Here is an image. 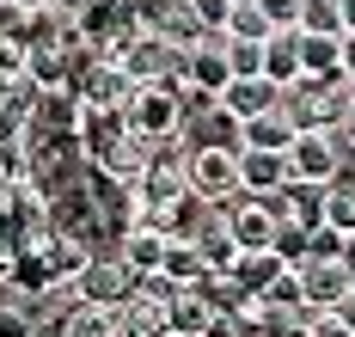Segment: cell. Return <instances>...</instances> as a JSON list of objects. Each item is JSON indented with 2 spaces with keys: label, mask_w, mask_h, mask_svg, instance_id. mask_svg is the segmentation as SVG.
Returning a JSON list of instances; mask_svg holds the SVG:
<instances>
[{
  "label": "cell",
  "mask_w": 355,
  "mask_h": 337,
  "mask_svg": "<svg viewBox=\"0 0 355 337\" xmlns=\"http://www.w3.org/2000/svg\"><path fill=\"white\" fill-rule=\"evenodd\" d=\"M282 116L294 123V135H343L349 123V80H294L282 86Z\"/></svg>",
  "instance_id": "cell-1"
},
{
  "label": "cell",
  "mask_w": 355,
  "mask_h": 337,
  "mask_svg": "<svg viewBox=\"0 0 355 337\" xmlns=\"http://www.w3.org/2000/svg\"><path fill=\"white\" fill-rule=\"evenodd\" d=\"M123 129L141 135L147 148L184 141V129H190V98L172 92V86H135V98L123 105Z\"/></svg>",
  "instance_id": "cell-2"
},
{
  "label": "cell",
  "mask_w": 355,
  "mask_h": 337,
  "mask_svg": "<svg viewBox=\"0 0 355 337\" xmlns=\"http://www.w3.org/2000/svg\"><path fill=\"white\" fill-rule=\"evenodd\" d=\"M220 227H227V239H233V252H276V233H282V215L270 209V196H227L220 209Z\"/></svg>",
  "instance_id": "cell-3"
},
{
  "label": "cell",
  "mask_w": 355,
  "mask_h": 337,
  "mask_svg": "<svg viewBox=\"0 0 355 337\" xmlns=\"http://www.w3.org/2000/svg\"><path fill=\"white\" fill-rule=\"evenodd\" d=\"M184 159H190V141H166V148H153L147 172L135 178V209H172V202L190 196Z\"/></svg>",
  "instance_id": "cell-4"
},
{
  "label": "cell",
  "mask_w": 355,
  "mask_h": 337,
  "mask_svg": "<svg viewBox=\"0 0 355 337\" xmlns=\"http://www.w3.org/2000/svg\"><path fill=\"white\" fill-rule=\"evenodd\" d=\"M135 270L116 258V252H86V263H80V276H73V300L80 306H123V300L135 295Z\"/></svg>",
  "instance_id": "cell-5"
},
{
  "label": "cell",
  "mask_w": 355,
  "mask_h": 337,
  "mask_svg": "<svg viewBox=\"0 0 355 337\" xmlns=\"http://www.w3.org/2000/svg\"><path fill=\"white\" fill-rule=\"evenodd\" d=\"M282 159H288V184L331 190L337 172H343V159H349V148H343V135H294Z\"/></svg>",
  "instance_id": "cell-6"
},
{
  "label": "cell",
  "mask_w": 355,
  "mask_h": 337,
  "mask_svg": "<svg viewBox=\"0 0 355 337\" xmlns=\"http://www.w3.org/2000/svg\"><path fill=\"white\" fill-rule=\"evenodd\" d=\"M184 178H190V196H196V202L220 209L227 196H239V153L233 148H190Z\"/></svg>",
  "instance_id": "cell-7"
},
{
  "label": "cell",
  "mask_w": 355,
  "mask_h": 337,
  "mask_svg": "<svg viewBox=\"0 0 355 337\" xmlns=\"http://www.w3.org/2000/svg\"><path fill=\"white\" fill-rule=\"evenodd\" d=\"M294 276H300V300H306V313H337L355 288V270L343 258H306L294 263Z\"/></svg>",
  "instance_id": "cell-8"
},
{
  "label": "cell",
  "mask_w": 355,
  "mask_h": 337,
  "mask_svg": "<svg viewBox=\"0 0 355 337\" xmlns=\"http://www.w3.org/2000/svg\"><path fill=\"white\" fill-rule=\"evenodd\" d=\"M129 98H135V80L123 74L116 62H92L86 74L73 80V105L80 111H123Z\"/></svg>",
  "instance_id": "cell-9"
},
{
  "label": "cell",
  "mask_w": 355,
  "mask_h": 337,
  "mask_svg": "<svg viewBox=\"0 0 355 337\" xmlns=\"http://www.w3.org/2000/svg\"><path fill=\"white\" fill-rule=\"evenodd\" d=\"M172 300L147 295L141 282H135V295L116 306V337H172V313H166Z\"/></svg>",
  "instance_id": "cell-10"
},
{
  "label": "cell",
  "mask_w": 355,
  "mask_h": 337,
  "mask_svg": "<svg viewBox=\"0 0 355 337\" xmlns=\"http://www.w3.org/2000/svg\"><path fill=\"white\" fill-rule=\"evenodd\" d=\"M214 105L233 116V123H251V116H263V111H276V105H282V86H270L263 74H257V80H227Z\"/></svg>",
  "instance_id": "cell-11"
},
{
  "label": "cell",
  "mask_w": 355,
  "mask_h": 337,
  "mask_svg": "<svg viewBox=\"0 0 355 337\" xmlns=\"http://www.w3.org/2000/svg\"><path fill=\"white\" fill-rule=\"evenodd\" d=\"M110 252L129 263L135 276H159V263H166V252H172V239L135 221V227H123V233H116V245H110Z\"/></svg>",
  "instance_id": "cell-12"
},
{
  "label": "cell",
  "mask_w": 355,
  "mask_h": 337,
  "mask_svg": "<svg viewBox=\"0 0 355 337\" xmlns=\"http://www.w3.org/2000/svg\"><path fill=\"white\" fill-rule=\"evenodd\" d=\"M282 184H288V159H282V153L239 148V190H245V196H276Z\"/></svg>",
  "instance_id": "cell-13"
},
{
  "label": "cell",
  "mask_w": 355,
  "mask_h": 337,
  "mask_svg": "<svg viewBox=\"0 0 355 337\" xmlns=\"http://www.w3.org/2000/svg\"><path fill=\"white\" fill-rule=\"evenodd\" d=\"M159 276L172 282L178 295H190V288H202V282H209L214 270H209V258H202L190 239H172V252H166V263H159Z\"/></svg>",
  "instance_id": "cell-14"
},
{
  "label": "cell",
  "mask_w": 355,
  "mask_h": 337,
  "mask_svg": "<svg viewBox=\"0 0 355 337\" xmlns=\"http://www.w3.org/2000/svg\"><path fill=\"white\" fill-rule=\"evenodd\" d=\"M288 141H294V123L282 116V105L239 123V148H251V153H288Z\"/></svg>",
  "instance_id": "cell-15"
},
{
  "label": "cell",
  "mask_w": 355,
  "mask_h": 337,
  "mask_svg": "<svg viewBox=\"0 0 355 337\" xmlns=\"http://www.w3.org/2000/svg\"><path fill=\"white\" fill-rule=\"evenodd\" d=\"M263 80L270 86H294L300 80V31H270L263 37Z\"/></svg>",
  "instance_id": "cell-16"
},
{
  "label": "cell",
  "mask_w": 355,
  "mask_h": 337,
  "mask_svg": "<svg viewBox=\"0 0 355 337\" xmlns=\"http://www.w3.org/2000/svg\"><path fill=\"white\" fill-rule=\"evenodd\" d=\"M55 331L62 337H116V306H80V300H68Z\"/></svg>",
  "instance_id": "cell-17"
},
{
  "label": "cell",
  "mask_w": 355,
  "mask_h": 337,
  "mask_svg": "<svg viewBox=\"0 0 355 337\" xmlns=\"http://www.w3.org/2000/svg\"><path fill=\"white\" fill-rule=\"evenodd\" d=\"M343 37H300V74L306 80H343Z\"/></svg>",
  "instance_id": "cell-18"
},
{
  "label": "cell",
  "mask_w": 355,
  "mask_h": 337,
  "mask_svg": "<svg viewBox=\"0 0 355 337\" xmlns=\"http://www.w3.org/2000/svg\"><path fill=\"white\" fill-rule=\"evenodd\" d=\"M319 227H324V233H337V239H355V184H331V190H324Z\"/></svg>",
  "instance_id": "cell-19"
},
{
  "label": "cell",
  "mask_w": 355,
  "mask_h": 337,
  "mask_svg": "<svg viewBox=\"0 0 355 337\" xmlns=\"http://www.w3.org/2000/svg\"><path fill=\"white\" fill-rule=\"evenodd\" d=\"M300 37H343V0H300Z\"/></svg>",
  "instance_id": "cell-20"
},
{
  "label": "cell",
  "mask_w": 355,
  "mask_h": 337,
  "mask_svg": "<svg viewBox=\"0 0 355 337\" xmlns=\"http://www.w3.org/2000/svg\"><path fill=\"white\" fill-rule=\"evenodd\" d=\"M276 270H288V263L276 258V252H239V258H233V270H227V276H233V282H239V288H245V295H257V288H263V282H270V276H276Z\"/></svg>",
  "instance_id": "cell-21"
},
{
  "label": "cell",
  "mask_w": 355,
  "mask_h": 337,
  "mask_svg": "<svg viewBox=\"0 0 355 337\" xmlns=\"http://www.w3.org/2000/svg\"><path fill=\"white\" fill-rule=\"evenodd\" d=\"M31 111H37V92H31V86H25L19 98H6V105H0V148L31 135Z\"/></svg>",
  "instance_id": "cell-22"
},
{
  "label": "cell",
  "mask_w": 355,
  "mask_h": 337,
  "mask_svg": "<svg viewBox=\"0 0 355 337\" xmlns=\"http://www.w3.org/2000/svg\"><path fill=\"white\" fill-rule=\"evenodd\" d=\"M166 313H172V331H184V337H202V331H209V319H214L209 300L196 295V288H190V295H178Z\"/></svg>",
  "instance_id": "cell-23"
},
{
  "label": "cell",
  "mask_w": 355,
  "mask_h": 337,
  "mask_svg": "<svg viewBox=\"0 0 355 337\" xmlns=\"http://www.w3.org/2000/svg\"><path fill=\"white\" fill-rule=\"evenodd\" d=\"M220 37H227V43H263V37H270V19H263L257 6H233L227 25H220Z\"/></svg>",
  "instance_id": "cell-24"
},
{
  "label": "cell",
  "mask_w": 355,
  "mask_h": 337,
  "mask_svg": "<svg viewBox=\"0 0 355 337\" xmlns=\"http://www.w3.org/2000/svg\"><path fill=\"white\" fill-rule=\"evenodd\" d=\"M251 306H257V313H263V306H306V300H300V276H294V270H276V276L251 295Z\"/></svg>",
  "instance_id": "cell-25"
},
{
  "label": "cell",
  "mask_w": 355,
  "mask_h": 337,
  "mask_svg": "<svg viewBox=\"0 0 355 337\" xmlns=\"http://www.w3.org/2000/svg\"><path fill=\"white\" fill-rule=\"evenodd\" d=\"M227 74L233 80H257L263 74V43H227Z\"/></svg>",
  "instance_id": "cell-26"
},
{
  "label": "cell",
  "mask_w": 355,
  "mask_h": 337,
  "mask_svg": "<svg viewBox=\"0 0 355 337\" xmlns=\"http://www.w3.org/2000/svg\"><path fill=\"white\" fill-rule=\"evenodd\" d=\"M263 19H270V31H300V0H251Z\"/></svg>",
  "instance_id": "cell-27"
},
{
  "label": "cell",
  "mask_w": 355,
  "mask_h": 337,
  "mask_svg": "<svg viewBox=\"0 0 355 337\" xmlns=\"http://www.w3.org/2000/svg\"><path fill=\"white\" fill-rule=\"evenodd\" d=\"M190 12L202 19V31H220V25H227V12H233V0H190Z\"/></svg>",
  "instance_id": "cell-28"
},
{
  "label": "cell",
  "mask_w": 355,
  "mask_h": 337,
  "mask_svg": "<svg viewBox=\"0 0 355 337\" xmlns=\"http://www.w3.org/2000/svg\"><path fill=\"white\" fill-rule=\"evenodd\" d=\"M306 337H355V331L337 319V313H313V319H306Z\"/></svg>",
  "instance_id": "cell-29"
},
{
  "label": "cell",
  "mask_w": 355,
  "mask_h": 337,
  "mask_svg": "<svg viewBox=\"0 0 355 337\" xmlns=\"http://www.w3.org/2000/svg\"><path fill=\"white\" fill-rule=\"evenodd\" d=\"M337 49H343V80H355V31H343Z\"/></svg>",
  "instance_id": "cell-30"
},
{
  "label": "cell",
  "mask_w": 355,
  "mask_h": 337,
  "mask_svg": "<svg viewBox=\"0 0 355 337\" xmlns=\"http://www.w3.org/2000/svg\"><path fill=\"white\" fill-rule=\"evenodd\" d=\"M337 319H343V325H349V331H355V288H349V300L337 306Z\"/></svg>",
  "instance_id": "cell-31"
},
{
  "label": "cell",
  "mask_w": 355,
  "mask_h": 337,
  "mask_svg": "<svg viewBox=\"0 0 355 337\" xmlns=\"http://www.w3.org/2000/svg\"><path fill=\"white\" fill-rule=\"evenodd\" d=\"M19 92H25L19 80H6V74H0V105H6V98H19Z\"/></svg>",
  "instance_id": "cell-32"
},
{
  "label": "cell",
  "mask_w": 355,
  "mask_h": 337,
  "mask_svg": "<svg viewBox=\"0 0 355 337\" xmlns=\"http://www.w3.org/2000/svg\"><path fill=\"white\" fill-rule=\"evenodd\" d=\"M19 12H43V6H62V0H12Z\"/></svg>",
  "instance_id": "cell-33"
},
{
  "label": "cell",
  "mask_w": 355,
  "mask_h": 337,
  "mask_svg": "<svg viewBox=\"0 0 355 337\" xmlns=\"http://www.w3.org/2000/svg\"><path fill=\"white\" fill-rule=\"evenodd\" d=\"M343 31H355V0H343Z\"/></svg>",
  "instance_id": "cell-34"
},
{
  "label": "cell",
  "mask_w": 355,
  "mask_h": 337,
  "mask_svg": "<svg viewBox=\"0 0 355 337\" xmlns=\"http://www.w3.org/2000/svg\"><path fill=\"white\" fill-rule=\"evenodd\" d=\"M343 263H349V270H355V239H343Z\"/></svg>",
  "instance_id": "cell-35"
},
{
  "label": "cell",
  "mask_w": 355,
  "mask_h": 337,
  "mask_svg": "<svg viewBox=\"0 0 355 337\" xmlns=\"http://www.w3.org/2000/svg\"><path fill=\"white\" fill-rule=\"evenodd\" d=\"M233 6H251V0H233Z\"/></svg>",
  "instance_id": "cell-36"
},
{
  "label": "cell",
  "mask_w": 355,
  "mask_h": 337,
  "mask_svg": "<svg viewBox=\"0 0 355 337\" xmlns=\"http://www.w3.org/2000/svg\"><path fill=\"white\" fill-rule=\"evenodd\" d=\"M49 337H62V331H49Z\"/></svg>",
  "instance_id": "cell-37"
},
{
  "label": "cell",
  "mask_w": 355,
  "mask_h": 337,
  "mask_svg": "<svg viewBox=\"0 0 355 337\" xmlns=\"http://www.w3.org/2000/svg\"><path fill=\"white\" fill-rule=\"evenodd\" d=\"M172 337H184V331H172Z\"/></svg>",
  "instance_id": "cell-38"
},
{
  "label": "cell",
  "mask_w": 355,
  "mask_h": 337,
  "mask_svg": "<svg viewBox=\"0 0 355 337\" xmlns=\"http://www.w3.org/2000/svg\"><path fill=\"white\" fill-rule=\"evenodd\" d=\"M251 337H257V331H251Z\"/></svg>",
  "instance_id": "cell-39"
}]
</instances>
